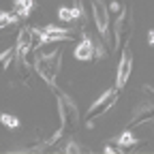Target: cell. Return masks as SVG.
<instances>
[{
    "mask_svg": "<svg viewBox=\"0 0 154 154\" xmlns=\"http://www.w3.org/2000/svg\"><path fill=\"white\" fill-rule=\"evenodd\" d=\"M107 51L101 47V43H94V58H105Z\"/></svg>",
    "mask_w": 154,
    "mask_h": 154,
    "instance_id": "17",
    "label": "cell"
},
{
    "mask_svg": "<svg viewBox=\"0 0 154 154\" xmlns=\"http://www.w3.org/2000/svg\"><path fill=\"white\" fill-rule=\"evenodd\" d=\"M82 2H79V0H77V2H75V7L73 9H66V7H62L60 11H58V17H60L62 19V22H77V19H79L82 17Z\"/></svg>",
    "mask_w": 154,
    "mask_h": 154,
    "instance_id": "9",
    "label": "cell"
},
{
    "mask_svg": "<svg viewBox=\"0 0 154 154\" xmlns=\"http://www.w3.org/2000/svg\"><path fill=\"white\" fill-rule=\"evenodd\" d=\"M111 11H120V5L118 2H111Z\"/></svg>",
    "mask_w": 154,
    "mask_h": 154,
    "instance_id": "19",
    "label": "cell"
},
{
    "mask_svg": "<svg viewBox=\"0 0 154 154\" xmlns=\"http://www.w3.org/2000/svg\"><path fill=\"white\" fill-rule=\"evenodd\" d=\"M28 51H32V30L24 28L17 34V43H15V54L17 56H26Z\"/></svg>",
    "mask_w": 154,
    "mask_h": 154,
    "instance_id": "7",
    "label": "cell"
},
{
    "mask_svg": "<svg viewBox=\"0 0 154 154\" xmlns=\"http://www.w3.org/2000/svg\"><path fill=\"white\" fill-rule=\"evenodd\" d=\"M148 45H152V47H154V30H150V32H148Z\"/></svg>",
    "mask_w": 154,
    "mask_h": 154,
    "instance_id": "18",
    "label": "cell"
},
{
    "mask_svg": "<svg viewBox=\"0 0 154 154\" xmlns=\"http://www.w3.org/2000/svg\"><path fill=\"white\" fill-rule=\"evenodd\" d=\"M131 69H133V54L131 49H124L122 58H120V64H118V73H116V90H122L128 82V77H131Z\"/></svg>",
    "mask_w": 154,
    "mask_h": 154,
    "instance_id": "5",
    "label": "cell"
},
{
    "mask_svg": "<svg viewBox=\"0 0 154 154\" xmlns=\"http://www.w3.org/2000/svg\"><path fill=\"white\" fill-rule=\"evenodd\" d=\"M32 9H34V0H15L13 2V13L19 19H26Z\"/></svg>",
    "mask_w": 154,
    "mask_h": 154,
    "instance_id": "10",
    "label": "cell"
},
{
    "mask_svg": "<svg viewBox=\"0 0 154 154\" xmlns=\"http://www.w3.org/2000/svg\"><path fill=\"white\" fill-rule=\"evenodd\" d=\"M73 54H75L77 60H82V62H84V60H92V58H94V41L86 34L82 41L77 43V47H75Z\"/></svg>",
    "mask_w": 154,
    "mask_h": 154,
    "instance_id": "6",
    "label": "cell"
},
{
    "mask_svg": "<svg viewBox=\"0 0 154 154\" xmlns=\"http://www.w3.org/2000/svg\"><path fill=\"white\" fill-rule=\"evenodd\" d=\"M13 58H15V49H7V51L0 54V71L9 69V64L13 62Z\"/></svg>",
    "mask_w": 154,
    "mask_h": 154,
    "instance_id": "15",
    "label": "cell"
},
{
    "mask_svg": "<svg viewBox=\"0 0 154 154\" xmlns=\"http://www.w3.org/2000/svg\"><path fill=\"white\" fill-rule=\"evenodd\" d=\"M116 143H118L120 148H131V146H135V143H139L137 141V137L131 133V131H122L118 137H116Z\"/></svg>",
    "mask_w": 154,
    "mask_h": 154,
    "instance_id": "12",
    "label": "cell"
},
{
    "mask_svg": "<svg viewBox=\"0 0 154 154\" xmlns=\"http://www.w3.org/2000/svg\"><path fill=\"white\" fill-rule=\"evenodd\" d=\"M64 152H73V154H77V152H82V146H77L75 141H69V143L64 146Z\"/></svg>",
    "mask_w": 154,
    "mask_h": 154,
    "instance_id": "16",
    "label": "cell"
},
{
    "mask_svg": "<svg viewBox=\"0 0 154 154\" xmlns=\"http://www.w3.org/2000/svg\"><path fill=\"white\" fill-rule=\"evenodd\" d=\"M150 118H154V103L143 101L141 105L135 107V111H133V122H143V120H150Z\"/></svg>",
    "mask_w": 154,
    "mask_h": 154,
    "instance_id": "8",
    "label": "cell"
},
{
    "mask_svg": "<svg viewBox=\"0 0 154 154\" xmlns=\"http://www.w3.org/2000/svg\"><path fill=\"white\" fill-rule=\"evenodd\" d=\"M17 19H19V17H17L13 11H0V30H5L7 26L15 24Z\"/></svg>",
    "mask_w": 154,
    "mask_h": 154,
    "instance_id": "13",
    "label": "cell"
},
{
    "mask_svg": "<svg viewBox=\"0 0 154 154\" xmlns=\"http://www.w3.org/2000/svg\"><path fill=\"white\" fill-rule=\"evenodd\" d=\"M0 124H5L7 128H19V120L17 116H11V113H0Z\"/></svg>",
    "mask_w": 154,
    "mask_h": 154,
    "instance_id": "14",
    "label": "cell"
},
{
    "mask_svg": "<svg viewBox=\"0 0 154 154\" xmlns=\"http://www.w3.org/2000/svg\"><path fill=\"white\" fill-rule=\"evenodd\" d=\"M60 64H62V51L60 49H54V51H47V54H38L36 60H34V71L38 73V77L56 92L58 86H56V77L60 73Z\"/></svg>",
    "mask_w": 154,
    "mask_h": 154,
    "instance_id": "1",
    "label": "cell"
},
{
    "mask_svg": "<svg viewBox=\"0 0 154 154\" xmlns=\"http://www.w3.org/2000/svg\"><path fill=\"white\" fill-rule=\"evenodd\" d=\"M128 32V13L122 11V15L116 22V45H120V38H124Z\"/></svg>",
    "mask_w": 154,
    "mask_h": 154,
    "instance_id": "11",
    "label": "cell"
},
{
    "mask_svg": "<svg viewBox=\"0 0 154 154\" xmlns=\"http://www.w3.org/2000/svg\"><path fill=\"white\" fill-rule=\"evenodd\" d=\"M118 101V90L116 88H111V90H105L99 99H96L92 105H90V109H88V113H86V118L88 120H94V118H99V116H103L105 111H109L111 107H113V103Z\"/></svg>",
    "mask_w": 154,
    "mask_h": 154,
    "instance_id": "3",
    "label": "cell"
},
{
    "mask_svg": "<svg viewBox=\"0 0 154 154\" xmlns=\"http://www.w3.org/2000/svg\"><path fill=\"white\" fill-rule=\"evenodd\" d=\"M92 15L99 34L105 38L109 34V9L105 5V0H92Z\"/></svg>",
    "mask_w": 154,
    "mask_h": 154,
    "instance_id": "4",
    "label": "cell"
},
{
    "mask_svg": "<svg viewBox=\"0 0 154 154\" xmlns=\"http://www.w3.org/2000/svg\"><path fill=\"white\" fill-rule=\"evenodd\" d=\"M58 94V116H60V128L64 133L69 131H75L77 126H79V109H77V105L73 103L71 96H66L64 92L56 90Z\"/></svg>",
    "mask_w": 154,
    "mask_h": 154,
    "instance_id": "2",
    "label": "cell"
}]
</instances>
